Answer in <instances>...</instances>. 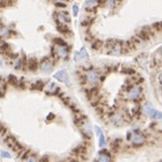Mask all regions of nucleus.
Returning a JSON list of instances; mask_svg holds the SVG:
<instances>
[{"instance_id":"28","label":"nucleus","mask_w":162,"mask_h":162,"mask_svg":"<svg viewBox=\"0 0 162 162\" xmlns=\"http://www.w3.org/2000/svg\"><path fill=\"white\" fill-rule=\"evenodd\" d=\"M151 29H153L154 31H158V32H160V31H161V23H160V22H158V23H154Z\"/></svg>"},{"instance_id":"25","label":"nucleus","mask_w":162,"mask_h":162,"mask_svg":"<svg viewBox=\"0 0 162 162\" xmlns=\"http://www.w3.org/2000/svg\"><path fill=\"white\" fill-rule=\"evenodd\" d=\"M8 82H9V83H12L13 85H17L18 83H19V82H18V79L15 76H14V75H9V76H8Z\"/></svg>"},{"instance_id":"24","label":"nucleus","mask_w":162,"mask_h":162,"mask_svg":"<svg viewBox=\"0 0 162 162\" xmlns=\"http://www.w3.org/2000/svg\"><path fill=\"white\" fill-rule=\"evenodd\" d=\"M44 84H43V82H36L34 84H32V89L33 90H42Z\"/></svg>"},{"instance_id":"19","label":"nucleus","mask_w":162,"mask_h":162,"mask_svg":"<svg viewBox=\"0 0 162 162\" xmlns=\"http://www.w3.org/2000/svg\"><path fill=\"white\" fill-rule=\"evenodd\" d=\"M153 107H152V104L150 102H147L146 104H145V107H144V112L146 113L147 116H151V113H152V111H153Z\"/></svg>"},{"instance_id":"12","label":"nucleus","mask_w":162,"mask_h":162,"mask_svg":"<svg viewBox=\"0 0 162 162\" xmlns=\"http://www.w3.org/2000/svg\"><path fill=\"white\" fill-rule=\"evenodd\" d=\"M111 121H112L116 126H121L123 123H124L123 115H113L112 117H111Z\"/></svg>"},{"instance_id":"15","label":"nucleus","mask_w":162,"mask_h":162,"mask_svg":"<svg viewBox=\"0 0 162 162\" xmlns=\"http://www.w3.org/2000/svg\"><path fill=\"white\" fill-rule=\"evenodd\" d=\"M95 162H111L110 154H102V153H100V155H99V159Z\"/></svg>"},{"instance_id":"14","label":"nucleus","mask_w":162,"mask_h":162,"mask_svg":"<svg viewBox=\"0 0 162 162\" xmlns=\"http://www.w3.org/2000/svg\"><path fill=\"white\" fill-rule=\"evenodd\" d=\"M5 142L7 143V145H8V146H9V147H10L12 150H13V149H14V146H15V145H16V144L18 143V142L16 141V140H15V137H14V136H8L7 138H6V140H5Z\"/></svg>"},{"instance_id":"42","label":"nucleus","mask_w":162,"mask_h":162,"mask_svg":"<svg viewBox=\"0 0 162 162\" xmlns=\"http://www.w3.org/2000/svg\"><path fill=\"white\" fill-rule=\"evenodd\" d=\"M70 162H78V161H77V159L73 158V159H70Z\"/></svg>"},{"instance_id":"39","label":"nucleus","mask_w":162,"mask_h":162,"mask_svg":"<svg viewBox=\"0 0 162 162\" xmlns=\"http://www.w3.org/2000/svg\"><path fill=\"white\" fill-rule=\"evenodd\" d=\"M158 81H159V84H161V83H162V75H161V73L159 74V76H158Z\"/></svg>"},{"instance_id":"21","label":"nucleus","mask_w":162,"mask_h":162,"mask_svg":"<svg viewBox=\"0 0 162 162\" xmlns=\"http://www.w3.org/2000/svg\"><path fill=\"white\" fill-rule=\"evenodd\" d=\"M103 46V42L102 41H100V40H95L93 42V44H92V48H93L94 50H99L100 48H102Z\"/></svg>"},{"instance_id":"36","label":"nucleus","mask_w":162,"mask_h":162,"mask_svg":"<svg viewBox=\"0 0 162 162\" xmlns=\"http://www.w3.org/2000/svg\"><path fill=\"white\" fill-rule=\"evenodd\" d=\"M53 118H55V115L53 113H49V116L47 117V120H52Z\"/></svg>"},{"instance_id":"5","label":"nucleus","mask_w":162,"mask_h":162,"mask_svg":"<svg viewBox=\"0 0 162 162\" xmlns=\"http://www.w3.org/2000/svg\"><path fill=\"white\" fill-rule=\"evenodd\" d=\"M55 78H57L59 82H62V83H66L67 85H70V81H69V76L67 72L65 70H59L55 74Z\"/></svg>"},{"instance_id":"17","label":"nucleus","mask_w":162,"mask_h":162,"mask_svg":"<svg viewBox=\"0 0 162 162\" xmlns=\"http://www.w3.org/2000/svg\"><path fill=\"white\" fill-rule=\"evenodd\" d=\"M10 52V47H9L7 43H2L1 46H0V53H4V55H6V53H9ZM10 55V53H9Z\"/></svg>"},{"instance_id":"40","label":"nucleus","mask_w":162,"mask_h":162,"mask_svg":"<svg viewBox=\"0 0 162 162\" xmlns=\"http://www.w3.org/2000/svg\"><path fill=\"white\" fill-rule=\"evenodd\" d=\"M132 135H133V133H128V134H127V140H128V141L132 138Z\"/></svg>"},{"instance_id":"33","label":"nucleus","mask_w":162,"mask_h":162,"mask_svg":"<svg viewBox=\"0 0 162 162\" xmlns=\"http://www.w3.org/2000/svg\"><path fill=\"white\" fill-rule=\"evenodd\" d=\"M140 112V107L138 106H136V107L133 109V116H137V113Z\"/></svg>"},{"instance_id":"37","label":"nucleus","mask_w":162,"mask_h":162,"mask_svg":"<svg viewBox=\"0 0 162 162\" xmlns=\"http://www.w3.org/2000/svg\"><path fill=\"white\" fill-rule=\"evenodd\" d=\"M6 132V129H5L4 127H2V125L0 124V134H1V135H4V133Z\"/></svg>"},{"instance_id":"10","label":"nucleus","mask_w":162,"mask_h":162,"mask_svg":"<svg viewBox=\"0 0 162 162\" xmlns=\"http://www.w3.org/2000/svg\"><path fill=\"white\" fill-rule=\"evenodd\" d=\"M112 53H116V55H119L123 52V42L121 41H115V44L112 47V50H111Z\"/></svg>"},{"instance_id":"1","label":"nucleus","mask_w":162,"mask_h":162,"mask_svg":"<svg viewBox=\"0 0 162 162\" xmlns=\"http://www.w3.org/2000/svg\"><path fill=\"white\" fill-rule=\"evenodd\" d=\"M153 31L151 27H143L140 32H138V34H137V38L140 39L141 41H147L150 40L151 38V35H153Z\"/></svg>"},{"instance_id":"4","label":"nucleus","mask_w":162,"mask_h":162,"mask_svg":"<svg viewBox=\"0 0 162 162\" xmlns=\"http://www.w3.org/2000/svg\"><path fill=\"white\" fill-rule=\"evenodd\" d=\"M40 68H41V70L46 73L51 72V69L53 68V61L49 58H44L40 64Z\"/></svg>"},{"instance_id":"35","label":"nucleus","mask_w":162,"mask_h":162,"mask_svg":"<svg viewBox=\"0 0 162 162\" xmlns=\"http://www.w3.org/2000/svg\"><path fill=\"white\" fill-rule=\"evenodd\" d=\"M56 6H58V7H61V8H64V7H66V4H64V2H56Z\"/></svg>"},{"instance_id":"30","label":"nucleus","mask_w":162,"mask_h":162,"mask_svg":"<svg viewBox=\"0 0 162 162\" xmlns=\"http://www.w3.org/2000/svg\"><path fill=\"white\" fill-rule=\"evenodd\" d=\"M123 73H125V74H135V70L132 68H125L123 69Z\"/></svg>"},{"instance_id":"18","label":"nucleus","mask_w":162,"mask_h":162,"mask_svg":"<svg viewBox=\"0 0 162 162\" xmlns=\"http://www.w3.org/2000/svg\"><path fill=\"white\" fill-rule=\"evenodd\" d=\"M120 143H121V140L120 138H117V140H115V141L111 143V150L112 151H118V147H119Z\"/></svg>"},{"instance_id":"23","label":"nucleus","mask_w":162,"mask_h":162,"mask_svg":"<svg viewBox=\"0 0 162 162\" xmlns=\"http://www.w3.org/2000/svg\"><path fill=\"white\" fill-rule=\"evenodd\" d=\"M9 34H10V31H9L7 27H2V29H0V38H1V36L6 38V36H8Z\"/></svg>"},{"instance_id":"38","label":"nucleus","mask_w":162,"mask_h":162,"mask_svg":"<svg viewBox=\"0 0 162 162\" xmlns=\"http://www.w3.org/2000/svg\"><path fill=\"white\" fill-rule=\"evenodd\" d=\"M27 162H36V160H35L34 157H31V158L27 159Z\"/></svg>"},{"instance_id":"3","label":"nucleus","mask_w":162,"mask_h":162,"mask_svg":"<svg viewBox=\"0 0 162 162\" xmlns=\"http://www.w3.org/2000/svg\"><path fill=\"white\" fill-rule=\"evenodd\" d=\"M145 136L143 134H140V133H137V134H133L132 135V138H130V141H132L133 145H135V146H141L145 143Z\"/></svg>"},{"instance_id":"8","label":"nucleus","mask_w":162,"mask_h":162,"mask_svg":"<svg viewBox=\"0 0 162 162\" xmlns=\"http://www.w3.org/2000/svg\"><path fill=\"white\" fill-rule=\"evenodd\" d=\"M89 58V53L86 51V49H81L79 51H76L75 52V55H74V59L75 61H78V60L81 59H87Z\"/></svg>"},{"instance_id":"26","label":"nucleus","mask_w":162,"mask_h":162,"mask_svg":"<svg viewBox=\"0 0 162 162\" xmlns=\"http://www.w3.org/2000/svg\"><path fill=\"white\" fill-rule=\"evenodd\" d=\"M53 42L56 43V44H58L59 47H66V42H65L62 39H59V38H57L53 40Z\"/></svg>"},{"instance_id":"29","label":"nucleus","mask_w":162,"mask_h":162,"mask_svg":"<svg viewBox=\"0 0 162 162\" xmlns=\"http://www.w3.org/2000/svg\"><path fill=\"white\" fill-rule=\"evenodd\" d=\"M99 137H100V143H99V144H100V146L102 147V146H104V144H106V137H104V135H103V133L102 134H100Z\"/></svg>"},{"instance_id":"2","label":"nucleus","mask_w":162,"mask_h":162,"mask_svg":"<svg viewBox=\"0 0 162 162\" xmlns=\"http://www.w3.org/2000/svg\"><path fill=\"white\" fill-rule=\"evenodd\" d=\"M141 94H142V89L140 86L132 87V89L127 92V99L136 101V100H138V98L141 96Z\"/></svg>"},{"instance_id":"7","label":"nucleus","mask_w":162,"mask_h":162,"mask_svg":"<svg viewBox=\"0 0 162 162\" xmlns=\"http://www.w3.org/2000/svg\"><path fill=\"white\" fill-rule=\"evenodd\" d=\"M85 78H86V82H90V83L94 84V83H96V81L99 79L98 73L95 72V70H93V69H92V70H89V72L86 73Z\"/></svg>"},{"instance_id":"11","label":"nucleus","mask_w":162,"mask_h":162,"mask_svg":"<svg viewBox=\"0 0 162 162\" xmlns=\"http://www.w3.org/2000/svg\"><path fill=\"white\" fill-rule=\"evenodd\" d=\"M59 89L60 87H58L56 84L51 83V84L47 87V94H49V95H56L57 93H59V91H60Z\"/></svg>"},{"instance_id":"20","label":"nucleus","mask_w":162,"mask_h":162,"mask_svg":"<svg viewBox=\"0 0 162 162\" xmlns=\"http://www.w3.org/2000/svg\"><path fill=\"white\" fill-rule=\"evenodd\" d=\"M136 60H137V62H140V64L143 66L144 62H147V56L145 55V53H143V55L138 56V57L136 58Z\"/></svg>"},{"instance_id":"9","label":"nucleus","mask_w":162,"mask_h":162,"mask_svg":"<svg viewBox=\"0 0 162 162\" xmlns=\"http://www.w3.org/2000/svg\"><path fill=\"white\" fill-rule=\"evenodd\" d=\"M57 56V58H62V59H66L67 56H68V50L66 47H58L57 48V52L55 53Z\"/></svg>"},{"instance_id":"6","label":"nucleus","mask_w":162,"mask_h":162,"mask_svg":"<svg viewBox=\"0 0 162 162\" xmlns=\"http://www.w3.org/2000/svg\"><path fill=\"white\" fill-rule=\"evenodd\" d=\"M56 21L58 22V24L60 25H66V22L70 21V17H69L68 13H58L56 14Z\"/></svg>"},{"instance_id":"34","label":"nucleus","mask_w":162,"mask_h":162,"mask_svg":"<svg viewBox=\"0 0 162 162\" xmlns=\"http://www.w3.org/2000/svg\"><path fill=\"white\" fill-rule=\"evenodd\" d=\"M94 130L96 132V135H100V134H102V130H101V129H100L98 126H95V127H94Z\"/></svg>"},{"instance_id":"32","label":"nucleus","mask_w":162,"mask_h":162,"mask_svg":"<svg viewBox=\"0 0 162 162\" xmlns=\"http://www.w3.org/2000/svg\"><path fill=\"white\" fill-rule=\"evenodd\" d=\"M73 13H74V16H77V15H78V6H77V5H74V6H73Z\"/></svg>"},{"instance_id":"16","label":"nucleus","mask_w":162,"mask_h":162,"mask_svg":"<svg viewBox=\"0 0 162 162\" xmlns=\"http://www.w3.org/2000/svg\"><path fill=\"white\" fill-rule=\"evenodd\" d=\"M38 66H39V62L35 58L29 59V68H30V70H35V69L38 68Z\"/></svg>"},{"instance_id":"41","label":"nucleus","mask_w":162,"mask_h":162,"mask_svg":"<svg viewBox=\"0 0 162 162\" xmlns=\"http://www.w3.org/2000/svg\"><path fill=\"white\" fill-rule=\"evenodd\" d=\"M47 160H48V158H47V157H44V158L41 160V162H47Z\"/></svg>"},{"instance_id":"31","label":"nucleus","mask_w":162,"mask_h":162,"mask_svg":"<svg viewBox=\"0 0 162 162\" xmlns=\"http://www.w3.org/2000/svg\"><path fill=\"white\" fill-rule=\"evenodd\" d=\"M1 157H2V158H6V159L12 158V155H10V153H8V152H6V151H2V152H1Z\"/></svg>"},{"instance_id":"22","label":"nucleus","mask_w":162,"mask_h":162,"mask_svg":"<svg viewBox=\"0 0 162 162\" xmlns=\"http://www.w3.org/2000/svg\"><path fill=\"white\" fill-rule=\"evenodd\" d=\"M57 30L59 31V32H61V33H65V34H66L67 32H68V33H70V32L68 31V27H67V25H60V24H58V25H57Z\"/></svg>"},{"instance_id":"27","label":"nucleus","mask_w":162,"mask_h":162,"mask_svg":"<svg viewBox=\"0 0 162 162\" xmlns=\"http://www.w3.org/2000/svg\"><path fill=\"white\" fill-rule=\"evenodd\" d=\"M151 117L157 118V119H160V118H161V112H160V111H157V110H153L152 111V113H151Z\"/></svg>"},{"instance_id":"13","label":"nucleus","mask_w":162,"mask_h":162,"mask_svg":"<svg viewBox=\"0 0 162 162\" xmlns=\"http://www.w3.org/2000/svg\"><path fill=\"white\" fill-rule=\"evenodd\" d=\"M100 4V1H96V0H89L85 2V9L86 10H93L98 5Z\"/></svg>"}]
</instances>
